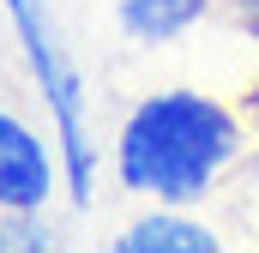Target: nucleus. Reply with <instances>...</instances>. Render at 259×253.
Returning <instances> with one entry per match:
<instances>
[{
  "label": "nucleus",
  "instance_id": "nucleus-6",
  "mask_svg": "<svg viewBox=\"0 0 259 253\" xmlns=\"http://www.w3.org/2000/svg\"><path fill=\"white\" fill-rule=\"evenodd\" d=\"M241 12H247V18H253V24H259V0H241Z\"/></svg>",
  "mask_w": 259,
  "mask_h": 253
},
{
  "label": "nucleus",
  "instance_id": "nucleus-2",
  "mask_svg": "<svg viewBox=\"0 0 259 253\" xmlns=\"http://www.w3.org/2000/svg\"><path fill=\"white\" fill-rule=\"evenodd\" d=\"M6 12H12L18 43H24V55H30L36 78H42V97H49V109H55V121H61L72 187L84 193V181H91V145H84V115H78V78H72V66L61 61L55 36H49V24H42V0H6Z\"/></svg>",
  "mask_w": 259,
  "mask_h": 253
},
{
  "label": "nucleus",
  "instance_id": "nucleus-3",
  "mask_svg": "<svg viewBox=\"0 0 259 253\" xmlns=\"http://www.w3.org/2000/svg\"><path fill=\"white\" fill-rule=\"evenodd\" d=\"M49 187H55V175H49L42 139L18 115L0 109V211H18L24 217V211H36L49 199Z\"/></svg>",
  "mask_w": 259,
  "mask_h": 253
},
{
  "label": "nucleus",
  "instance_id": "nucleus-4",
  "mask_svg": "<svg viewBox=\"0 0 259 253\" xmlns=\"http://www.w3.org/2000/svg\"><path fill=\"white\" fill-rule=\"evenodd\" d=\"M205 12V0H121V24L139 43H169Z\"/></svg>",
  "mask_w": 259,
  "mask_h": 253
},
{
  "label": "nucleus",
  "instance_id": "nucleus-1",
  "mask_svg": "<svg viewBox=\"0 0 259 253\" xmlns=\"http://www.w3.org/2000/svg\"><path fill=\"white\" fill-rule=\"evenodd\" d=\"M229 157H235V121L199 91L145 97L121 126V181L169 205L199 199Z\"/></svg>",
  "mask_w": 259,
  "mask_h": 253
},
{
  "label": "nucleus",
  "instance_id": "nucleus-5",
  "mask_svg": "<svg viewBox=\"0 0 259 253\" xmlns=\"http://www.w3.org/2000/svg\"><path fill=\"white\" fill-rule=\"evenodd\" d=\"M121 253H211L217 241H211V229H199V223H181V217H145V223H133L127 235L115 241Z\"/></svg>",
  "mask_w": 259,
  "mask_h": 253
}]
</instances>
